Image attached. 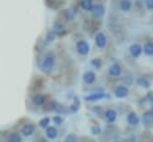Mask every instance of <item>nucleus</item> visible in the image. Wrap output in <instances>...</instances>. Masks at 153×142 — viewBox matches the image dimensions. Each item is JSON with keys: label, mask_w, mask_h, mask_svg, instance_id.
<instances>
[{"label": "nucleus", "mask_w": 153, "mask_h": 142, "mask_svg": "<svg viewBox=\"0 0 153 142\" xmlns=\"http://www.w3.org/2000/svg\"><path fill=\"white\" fill-rule=\"evenodd\" d=\"M55 62H56V57L54 56L53 53H48L43 56L42 61L39 62V67L45 73V74H49L53 72L54 67H55Z\"/></svg>", "instance_id": "nucleus-1"}, {"label": "nucleus", "mask_w": 153, "mask_h": 142, "mask_svg": "<svg viewBox=\"0 0 153 142\" xmlns=\"http://www.w3.org/2000/svg\"><path fill=\"white\" fill-rule=\"evenodd\" d=\"M97 80V75L93 70H86L84 74H82V81L86 84V85H92L94 84Z\"/></svg>", "instance_id": "nucleus-10"}, {"label": "nucleus", "mask_w": 153, "mask_h": 142, "mask_svg": "<svg viewBox=\"0 0 153 142\" xmlns=\"http://www.w3.org/2000/svg\"><path fill=\"white\" fill-rule=\"evenodd\" d=\"M35 130H36V126L33 123H25L20 128V135H23L25 137H30L35 134Z\"/></svg>", "instance_id": "nucleus-4"}, {"label": "nucleus", "mask_w": 153, "mask_h": 142, "mask_svg": "<svg viewBox=\"0 0 153 142\" xmlns=\"http://www.w3.org/2000/svg\"><path fill=\"white\" fill-rule=\"evenodd\" d=\"M136 84H137V86L141 87V88H146V89H147V88L151 87V81H149V79L146 78V76H140V78H137Z\"/></svg>", "instance_id": "nucleus-18"}, {"label": "nucleus", "mask_w": 153, "mask_h": 142, "mask_svg": "<svg viewBox=\"0 0 153 142\" xmlns=\"http://www.w3.org/2000/svg\"><path fill=\"white\" fill-rule=\"evenodd\" d=\"M142 53L147 56H153V42H146L142 47Z\"/></svg>", "instance_id": "nucleus-21"}, {"label": "nucleus", "mask_w": 153, "mask_h": 142, "mask_svg": "<svg viewBox=\"0 0 153 142\" xmlns=\"http://www.w3.org/2000/svg\"><path fill=\"white\" fill-rule=\"evenodd\" d=\"M91 64L96 68V69H100L102 68V60L99 57H94L91 60Z\"/></svg>", "instance_id": "nucleus-29"}, {"label": "nucleus", "mask_w": 153, "mask_h": 142, "mask_svg": "<svg viewBox=\"0 0 153 142\" xmlns=\"http://www.w3.org/2000/svg\"><path fill=\"white\" fill-rule=\"evenodd\" d=\"M129 53L134 58L140 57V55L142 54V45H140L139 43H133L129 47Z\"/></svg>", "instance_id": "nucleus-12"}, {"label": "nucleus", "mask_w": 153, "mask_h": 142, "mask_svg": "<svg viewBox=\"0 0 153 142\" xmlns=\"http://www.w3.org/2000/svg\"><path fill=\"white\" fill-rule=\"evenodd\" d=\"M104 118H105V121H106L109 124H112V123H115L116 119H117V112H116L114 109H108V110H105V112H104Z\"/></svg>", "instance_id": "nucleus-13"}, {"label": "nucleus", "mask_w": 153, "mask_h": 142, "mask_svg": "<svg viewBox=\"0 0 153 142\" xmlns=\"http://www.w3.org/2000/svg\"><path fill=\"white\" fill-rule=\"evenodd\" d=\"M56 38V35L54 33V31L50 29V30H48L47 31V33H45V39H44V44H48V43H51L54 39Z\"/></svg>", "instance_id": "nucleus-25"}, {"label": "nucleus", "mask_w": 153, "mask_h": 142, "mask_svg": "<svg viewBox=\"0 0 153 142\" xmlns=\"http://www.w3.org/2000/svg\"><path fill=\"white\" fill-rule=\"evenodd\" d=\"M45 5H47L49 8L56 11V10L61 8V7L65 5V2H62V1H55V0H48V1H45Z\"/></svg>", "instance_id": "nucleus-20"}, {"label": "nucleus", "mask_w": 153, "mask_h": 142, "mask_svg": "<svg viewBox=\"0 0 153 142\" xmlns=\"http://www.w3.org/2000/svg\"><path fill=\"white\" fill-rule=\"evenodd\" d=\"M127 123L129 125H133V126H135V125H137L140 123V118H139V116H137V113L135 111H130L127 115Z\"/></svg>", "instance_id": "nucleus-16"}, {"label": "nucleus", "mask_w": 153, "mask_h": 142, "mask_svg": "<svg viewBox=\"0 0 153 142\" xmlns=\"http://www.w3.org/2000/svg\"><path fill=\"white\" fill-rule=\"evenodd\" d=\"M146 99H147L149 103H152V105H153V92H149V93L146 95Z\"/></svg>", "instance_id": "nucleus-34"}, {"label": "nucleus", "mask_w": 153, "mask_h": 142, "mask_svg": "<svg viewBox=\"0 0 153 142\" xmlns=\"http://www.w3.org/2000/svg\"><path fill=\"white\" fill-rule=\"evenodd\" d=\"M7 142H23L22 135L19 132H17V131H12L7 136Z\"/></svg>", "instance_id": "nucleus-19"}, {"label": "nucleus", "mask_w": 153, "mask_h": 142, "mask_svg": "<svg viewBox=\"0 0 153 142\" xmlns=\"http://www.w3.org/2000/svg\"><path fill=\"white\" fill-rule=\"evenodd\" d=\"M120 8L123 12H128L131 8V2L129 0H122V1H120Z\"/></svg>", "instance_id": "nucleus-24"}, {"label": "nucleus", "mask_w": 153, "mask_h": 142, "mask_svg": "<svg viewBox=\"0 0 153 142\" xmlns=\"http://www.w3.org/2000/svg\"><path fill=\"white\" fill-rule=\"evenodd\" d=\"M79 5L84 11H91L93 7V1L92 0H81Z\"/></svg>", "instance_id": "nucleus-23"}, {"label": "nucleus", "mask_w": 153, "mask_h": 142, "mask_svg": "<svg viewBox=\"0 0 153 142\" xmlns=\"http://www.w3.org/2000/svg\"><path fill=\"white\" fill-rule=\"evenodd\" d=\"M31 101L35 106H42L47 101V95L41 94V93H35L31 95Z\"/></svg>", "instance_id": "nucleus-11"}, {"label": "nucleus", "mask_w": 153, "mask_h": 142, "mask_svg": "<svg viewBox=\"0 0 153 142\" xmlns=\"http://www.w3.org/2000/svg\"><path fill=\"white\" fill-rule=\"evenodd\" d=\"M53 111H55L59 116L62 115L65 112V106L61 104V103H57V101H54V106H53Z\"/></svg>", "instance_id": "nucleus-26"}, {"label": "nucleus", "mask_w": 153, "mask_h": 142, "mask_svg": "<svg viewBox=\"0 0 153 142\" xmlns=\"http://www.w3.org/2000/svg\"><path fill=\"white\" fill-rule=\"evenodd\" d=\"M106 43H108V38H106V35L103 32V31H98L94 36V44L97 48L99 49H104L106 47Z\"/></svg>", "instance_id": "nucleus-3"}, {"label": "nucleus", "mask_w": 153, "mask_h": 142, "mask_svg": "<svg viewBox=\"0 0 153 142\" xmlns=\"http://www.w3.org/2000/svg\"><path fill=\"white\" fill-rule=\"evenodd\" d=\"M151 111H152V113H153V105H152V109H151Z\"/></svg>", "instance_id": "nucleus-36"}, {"label": "nucleus", "mask_w": 153, "mask_h": 142, "mask_svg": "<svg viewBox=\"0 0 153 142\" xmlns=\"http://www.w3.org/2000/svg\"><path fill=\"white\" fill-rule=\"evenodd\" d=\"M141 122H142L143 126H146V128H151V126L153 125V113H152L151 110H146V111L142 113Z\"/></svg>", "instance_id": "nucleus-8"}, {"label": "nucleus", "mask_w": 153, "mask_h": 142, "mask_svg": "<svg viewBox=\"0 0 153 142\" xmlns=\"http://www.w3.org/2000/svg\"><path fill=\"white\" fill-rule=\"evenodd\" d=\"M114 94H115L116 98L123 99V98L128 97V94H129V88H128L127 86H124V85H118V86L115 87Z\"/></svg>", "instance_id": "nucleus-6"}, {"label": "nucleus", "mask_w": 153, "mask_h": 142, "mask_svg": "<svg viewBox=\"0 0 153 142\" xmlns=\"http://www.w3.org/2000/svg\"><path fill=\"white\" fill-rule=\"evenodd\" d=\"M114 142H121V141H118V140H117V141H114Z\"/></svg>", "instance_id": "nucleus-37"}, {"label": "nucleus", "mask_w": 153, "mask_h": 142, "mask_svg": "<svg viewBox=\"0 0 153 142\" xmlns=\"http://www.w3.org/2000/svg\"><path fill=\"white\" fill-rule=\"evenodd\" d=\"M50 118L48 117V116H45V117H43V118H41L39 119V122H38V125L41 126V128H43V129H45L47 126H49V123H50Z\"/></svg>", "instance_id": "nucleus-27"}, {"label": "nucleus", "mask_w": 153, "mask_h": 142, "mask_svg": "<svg viewBox=\"0 0 153 142\" xmlns=\"http://www.w3.org/2000/svg\"><path fill=\"white\" fill-rule=\"evenodd\" d=\"M145 6H146L147 10L152 11V10H153V0H146V1H145Z\"/></svg>", "instance_id": "nucleus-33"}, {"label": "nucleus", "mask_w": 153, "mask_h": 142, "mask_svg": "<svg viewBox=\"0 0 153 142\" xmlns=\"http://www.w3.org/2000/svg\"><path fill=\"white\" fill-rule=\"evenodd\" d=\"M65 142H78V136L74 132H69L65 136Z\"/></svg>", "instance_id": "nucleus-28"}, {"label": "nucleus", "mask_w": 153, "mask_h": 142, "mask_svg": "<svg viewBox=\"0 0 153 142\" xmlns=\"http://www.w3.org/2000/svg\"><path fill=\"white\" fill-rule=\"evenodd\" d=\"M75 49H76V53L81 56H87L90 50H91V47L88 44L87 41L85 39H79L76 43H75Z\"/></svg>", "instance_id": "nucleus-2"}, {"label": "nucleus", "mask_w": 153, "mask_h": 142, "mask_svg": "<svg viewBox=\"0 0 153 142\" xmlns=\"http://www.w3.org/2000/svg\"><path fill=\"white\" fill-rule=\"evenodd\" d=\"M123 81H124V86H130V85H133V82H134V79H133V76H130V75H127V76H124L123 78Z\"/></svg>", "instance_id": "nucleus-31"}, {"label": "nucleus", "mask_w": 153, "mask_h": 142, "mask_svg": "<svg viewBox=\"0 0 153 142\" xmlns=\"http://www.w3.org/2000/svg\"><path fill=\"white\" fill-rule=\"evenodd\" d=\"M53 122L56 124V125H60V124H62V122H63V119H62V117L61 116H55L54 118H53Z\"/></svg>", "instance_id": "nucleus-32"}, {"label": "nucleus", "mask_w": 153, "mask_h": 142, "mask_svg": "<svg viewBox=\"0 0 153 142\" xmlns=\"http://www.w3.org/2000/svg\"><path fill=\"white\" fill-rule=\"evenodd\" d=\"M45 137H47V140H55L56 137H57V134H59V131H57V129L55 128V126H53V125H49V126H47L45 129Z\"/></svg>", "instance_id": "nucleus-17"}, {"label": "nucleus", "mask_w": 153, "mask_h": 142, "mask_svg": "<svg viewBox=\"0 0 153 142\" xmlns=\"http://www.w3.org/2000/svg\"><path fill=\"white\" fill-rule=\"evenodd\" d=\"M75 16H76V7H74V6H71L63 11V18L67 21L73 20L75 18Z\"/></svg>", "instance_id": "nucleus-14"}, {"label": "nucleus", "mask_w": 153, "mask_h": 142, "mask_svg": "<svg viewBox=\"0 0 153 142\" xmlns=\"http://www.w3.org/2000/svg\"><path fill=\"white\" fill-rule=\"evenodd\" d=\"M109 75L112 76V78H117L122 74V68L118 63H112L110 67H109V70H108Z\"/></svg>", "instance_id": "nucleus-15"}, {"label": "nucleus", "mask_w": 153, "mask_h": 142, "mask_svg": "<svg viewBox=\"0 0 153 142\" xmlns=\"http://www.w3.org/2000/svg\"><path fill=\"white\" fill-rule=\"evenodd\" d=\"M79 107H80V100H79V98L75 95L74 99H73V104L69 106V112H71V113H75V112H78Z\"/></svg>", "instance_id": "nucleus-22"}, {"label": "nucleus", "mask_w": 153, "mask_h": 142, "mask_svg": "<svg viewBox=\"0 0 153 142\" xmlns=\"http://www.w3.org/2000/svg\"><path fill=\"white\" fill-rule=\"evenodd\" d=\"M104 98H110L108 94H105L104 92H93L91 94H87L84 97L85 101H97V100H100V99H104Z\"/></svg>", "instance_id": "nucleus-7"}, {"label": "nucleus", "mask_w": 153, "mask_h": 142, "mask_svg": "<svg viewBox=\"0 0 153 142\" xmlns=\"http://www.w3.org/2000/svg\"><path fill=\"white\" fill-rule=\"evenodd\" d=\"M51 30L54 31V33L56 35V37H57V36L61 37V36H65V35L67 33V29L65 27V24H63L62 21H59V20H56V21L54 23Z\"/></svg>", "instance_id": "nucleus-5"}, {"label": "nucleus", "mask_w": 153, "mask_h": 142, "mask_svg": "<svg viewBox=\"0 0 153 142\" xmlns=\"http://www.w3.org/2000/svg\"><path fill=\"white\" fill-rule=\"evenodd\" d=\"M91 12H92L93 18H102L105 14V7L102 4H93Z\"/></svg>", "instance_id": "nucleus-9"}, {"label": "nucleus", "mask_w": 153, "mask_h": 142, "mask_svg": "<svg viewBox=\"0 0 153 142\" xmlns=\"http://www.w3.org/2000/svg\"><path fill=\"white\" fill-rule=\"evenodd\" d=\"M41 142H50V141L47 140V138H43V140H41Z\"/></svg>", "instance_id": "nucleus-35"}, {"label": "nucleus", "mask_w": 153, "mask_h": 142, "mask_svg": "<svg viewBox=\"0 0 153 142\" xmlns=\"http://www.w3.org/2000/svg\"><path fill=\"white\" fill-rule=\"evenodd\" d=\"M90 131H91L92 135H99L102 132V129H100L99 125H92L91 129H90Z\"/></svg>", "instance_id": "nucleus-30"}]
</instances>
